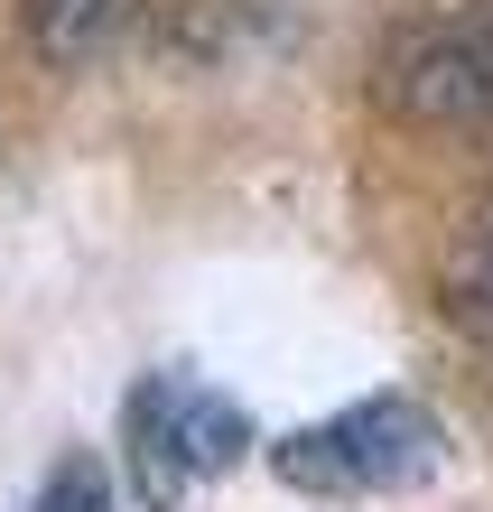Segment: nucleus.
<instances>
[{
    "label": "nucleus",
    "instance_id": "1",
    "mask_svg": "<svg viewBox=\"0 0 493 512\" xmlns=\"http://www.w3.org/2000/svg\"><path fill=\"white\" fill-rule=\"evenodd\" d=\"M382 112L419 131H475L493 122V19H466V28H419L382 56Z\"/></svg>",
    "mask_w": 493,
    "mask_h": 512
},
{
    "label": "nucleus",
    "instance_id": "2",
    "mask_svg": "<svg viewBox=\"0 0 493 512\" xmlns=\"http://www.w3.org/2000/svg\"><path fill=\"white\" fill-rule=\"evenodd\" d=\"M326 447H335L345 494H400V485H419V475H438L447 438H438V419L419 401L382 391V401H354L345 419H326Z\"/></svg>",
    "mask_w": 493,
    "mask_h": 512
},
{
    "label": "nucleus",
    "instance_id": "3",
    "mask_svg": "<svg viewBox=\"0 0 493 512\" xmlns=\"http://www.w3.org/2000/svg\"><path fill=\"white\" fill-rule=\"evenodd\" d=\"M131 19H140V0H28V47L56 75H94L131 38Z\"/></svg>",
    "mask_w": 493,
    "mask_h": 512
},
{
    "label": "nucleus",
    "instance_id": "4",
    "mask_svg": "<svg viewBox=\"0 0 493 512\" xmlns=\"http://www.w3.org/2000/svg\"><path fill=\"white\" fill-rule=\"evenodd\" d=\"M131 475H140L149 512H177V494H187V447H177V391L168 382L131 391Z\"/></svg>",
    "mask_w": 493,
    "mask_h": 512
},
{
    "label": "nucleus",
    "instance_id": "5",
    "mask_svg": "<svg viewBox=\"0 0 493 512\" xmlns=\"http://www.w3.org/2000/svg\"><path fill=\"white\" fill-rule=\"evenodd\" d=\"M177 447H187V475H224L252 457V419L214 391H177Z\"/></svg>",
    "mask_w": 493,
    "mask_h": 512
},
{
    "label": "nucleus",
    "instance_id": "6",
    "mask_svg": "<svg viewBox=\"0 0 493 512\" xmlns=\"http://www.w3.org/2000/svg\"><path fill=\"white\" fill-rule=\"evenodd\" d=\"M38 512H112V475H103V466L75 447V457H56V466H47Z\"/></svg>",
    "mask_w": 493,
    "mask_h": 512
}]
</instances>
